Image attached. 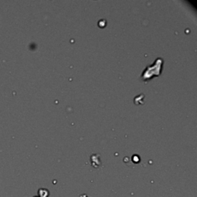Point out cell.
I'll list each match as a JSON object with an SVG mask.
<instances>
[{
  "instance_id": "obj_1",
  "label": "cell",
  "mask_w": 197,
  "mask_h": 197,
  "mask_svg": "<svg viewBox=\"0 0 197 197\" xmlns=\"http://www.w3.org/2000/svg\"><path fill=\"white\" fill-rule=\"evenodd\" d=\"M163 64V60L162 58H158L155 60L153 65H148L146 67V69L143 70L141 75V77L144 81L153 78V76H157L161 74L162 70V65Z\"/></svg>"
},
{
  "instance_id": "obj_2",
  "label": "cell",
  "mask_w": 197,
  "mask_h": 197,
  "mask_svg": "<svg viewBox=\"0 0 197 197\" xmlns=\"http://www.w3.org/2000/svg\"><path fill=\"white\" fill-rule=\"evenodd\" d=\"M38 195H39V197H49V191L47 189L41 188L38 190Z\"/></svg>"
},
{
  "instance_id": "obj_3",
  "label": "cell",
  "mask_w": 197,
  "mask_h": 197,
  "mask_svg": "<svg viewBox=\"0 0 197 197\" xmlns=\"http://www.w3.org/2000/svg\"><path fill=\"white\" fill-rule=\"evenodd\" d=\"M81 197H87V196H86V195H82Z\"/></svg>"
},
{
  "instance_id": "obj_4",
  "label": "cell",
  "mask_w": 197,
  "mask_h": 197,
  "mask_svg": "<svg viewBox=\"0 0 197 197\" xmlns=\"http://www.w3.org/2000/svg\"><path fill=\"white\" fill-rule=\"evenodd\" d=\"M34 197H39V196H34Z\"/></svg>"
}]
</instances>
